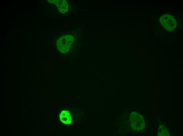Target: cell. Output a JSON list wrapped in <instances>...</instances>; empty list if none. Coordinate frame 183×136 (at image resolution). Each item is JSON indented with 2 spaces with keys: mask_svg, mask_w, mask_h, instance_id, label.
I'll return each mask as SVG.
<instances>
[{
  "mask_svg": "<svg viewBox=\"0 0 183 136\" xmlns=\"http://www.w3.org/2000/svg\"><path fill=\"white\" fill-rule=\"evenodd\" d=\"M130 122L131 128L134 130H142L145 126L144 118L140 114L136 112H133L130 114Z\"/></svg>",
  "mask_w": 183,
  "mask_h": 136,
  "instance_id": "6da1fadb",
  "label": "cell"
},
{
  "mask_svg": "<svg viewBox=\"0 0 183 136\" xmlns=\"http://www.w3.org/2000/svg\"><path fill=\"white\" fill-rule=\"evenodd\" d=\"M67 112H69V111H67Z\"/></svg>",
  "mask_w": 183,
  "mask_h": 136,
  "instance_id": "3957f363",
  "label": "cell"
},
{
  "mask_svg": "<svg viewBox=\"0 0 183 136\" xmlns=\"http://www.w3.org/2000/svg\"><path fill=\"white\" fill-rule=\"evenodd\" d=\"M160 20L162 25L166 30L171 31L176 28V21L172 15H164L160 18Z\"/></svg>",
  "mask_w": 183,
  "mask_h": 136,
  "instance_id": "7a4b0ae2",
  "label": "cell"
}]
</instances>
